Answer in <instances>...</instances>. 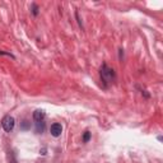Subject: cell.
<instances>
[{
  "mask_svg": "<svg viewBox=\"0 0 163 163\" xmlns=\"http://www.w3.org/2000/svg\"><path fill=\"white\" fill-rule=\"evenodd\" d=\"M33 119L36 121H42L43 119H45V111L42 110H37L33 112Z\"/></svg>",
  "mask_w": 163,
  "mask_h": 163,
  "instance_id": "obj_3",
  "label": "cell"
},
{
  "mask_svg": "<svg viewBox=\"0 0 163 163\" xmlns=\"http://www.w3.org/2000/svg\"><path fill=\"white\" fill-rule=\"evenodd\" d=\"M1 125L5 131H12L13 127H14V119L12 116H5L1 121Z\"/></svg>",
  "mask_w": 163,
  "mask_h": 163,
  "instance_id": "obj_1",
  "label": "cell"
},
{
  "mask_svg": "<svg viewBox=\"0 0 163 163\" xmlns=\"http://www.w3.org/2000/svg\"><path fill=\"white\" fill-rule=\"evenodd\" d=\"M89 139H91V133H89V131H85V133H84V136H83V142H84V143H88Z\"/></svg>",
  "mask_w": 163,
  "mask_h": 163,
  "instance_id": "obj_4",
  "label": "cell"
},
{
  "mask_svg": "<svg viewBox=\"0 0 163 163\" xmlns=\"http://www.w3.org/2000/svg\"><path fill=\"white\" fill-rule=\"evenodd\" d=\"M50 131H51V135H52V136L58 138V136H60V135H61L62 127H61L60 124H54V125H51Z\"/></svg>",
  "mask_w": 163,
  "mask_h": 163,
  "instance_id": "obj_2",
  "label": "cell"
}]
</instances>
